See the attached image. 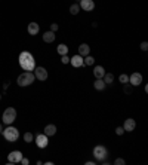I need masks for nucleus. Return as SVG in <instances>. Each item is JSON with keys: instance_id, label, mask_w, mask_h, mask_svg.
Returning <instances> with one entry per match:
<instances>
[{"instance_id": "obj_1", "label": "nucleus", "mask_w": 148, "mask_h": 165, "mask_svg": "<svg viewBox=\"0 0 148 165\" xmlns=\"http://www.w3.org/2000/svg\"><path fill=\"white\" fill-rule=\"evenodd\" d=\"M20 60V66L24 71H33L36 69V60H34L33 54H30L28 51H22L18 57Z\"/></svg>"}, {"instance_id": "obj_2", "label": "nucleus", "mask_w": 148, "mask_h": 165, "mask_svg": "<svg viewBox=\"0 0 148 165\" xmlns=\"http://www.w3.org/2000/svg\"><path fill=\"white\" fill-rule=\"evenodd\" d=\"M34 80H36V76H34L33 71H24V73H21V75L18 76L16 83L24 88V86H28V85L34 83Z\"/></svg>"}, {"instance_id": "obj_3", "label": "nucleus", "mask_w": 148, "mask_h": 165, "mask_svg": "<svg viewBox=\"0 0 148 165\" xmlns=\"http://www.w3.org/2000/svg\"><path fill=\"white\" fill-rule=\"evenodd\" d=\"M2 134L9 143H14V141H16L20 138V131L16 130L15 126H12V125H7V128L2 131Z\"/></svg>"}, {"instance_id": "obj_4", "label": "nucleus", "mask_w": 148, "mask_h": 165, "mask_svg": "<svg viewBox=\"0 0 148 165\" xmlns=\"http://www.w3.org/2000/svg\"><path fill=\"white\" fill-rule=\"evenodd\" d=\"M2 119L6 125H12L15 122V119H16V110L14 107H7L2 115Z\"/></svg>"}, {"instance_id": "obj_5", "label": "nucleus", "mask_w": 148, "mask_h": 165, "mask_svg": "<svg viewBox=\"0 0 148 165\" xmlns=\"http://www.w3.org/2000/svg\"><path fill=\"white\" fill-rule=\"evenodd\" d=\"M94 156L96 161H104V159L108 156V150L105 146L102 144H98L94 147Z\"/></svg>"}, {"instance_id": "obj_6", "label": "nucleus", "mask_w": 148, "mask_h": 165, "mask_svg": "<svg viewBox=\"0 0 148 165\" xmlns=\"http://www.w3.org/2000/svg\"><path fill=\"white\" fill-rule=\"evenodd\" d=\"M34 141H36V144H37L39 149H46L47 144H49V137L46 134H39V135L34 137Z\"/></svg>"}, {"instance_id": "obj_7", "label": "nucleus", "mask_w": 148, "mask_h": 165, "mask_svg": "<svg viewBox=\"0 0 148 165\" xmlns=\"http://www.w3.org/2000/svg\"><path fill=\"white\" fill-rule=\"evenodd\" d=\"M22 152L20 150H12L9 155H7V164H18L21 162V159H22Z\"/></svg>"}, {"instance_id": "obj_8", "label": "nucleus", "mask_w": 148, "mask_h": 165, "mask_svg": "<svg viewBox=\"0 0 148 165\" xmlns=\"http://www.w3.org/2000/svg\"><path fill=\"white\" fill-rule=\"evenodd\" d=\"M33 71H34V76H36V79H39V80H41V82L47 79V70L45 69V67H40V66L37 67V66H36V69H34Z\"/></svg>"}, {"instance_id": "obj_9", "label": "nucleus", "mask_w": 148, "mask_h": 165, "mask_svg": "<svg viewBox=\"0 0 148 165\" xmlns=\"http://www.w3.org/2000/svg\"><path fill=\"white\" fill-rule=\"evenodd\" d=\"M129 83L132 85V86H138V85H141L142 83V75L139 71H135L132 75L129 76Z\"/></svg>"}, {"instance_id": "obj_10", "label": "nucleus", "mask_w": 148, "mask_h": 165, "mask_svg": "<svg viewBox=\"0 0 148 165\" xmlns=\"http://www.w3.org/2000/svg\"><path fill=\"white\" fill-rule=\"evenodd\" d=\"M80 9L85 12H92L95 9V2L94 0H80Z\"/></svg>"}, {"instance_id": "obj_11", "label": "nucleus", "mask_w": 148, "mask_h": 165, "mask_svg": "<svg viewBox=\"0 0 148 165\" xmlns=\"http://www.w3.org/2000/svg\"><path fill=\"white\" fill-rule=\"evenodd\" d=\"M135 128H136V122H135V119L128 117V119L124 121V124H123V130H124V132H132Z\"/></svg>"}, {"instance_id": "obj_12", "label": "nucleus", "mask_w": 148, "mask_h": 165, "mask_svg": "<svg viewBox=\"0 0 148 165\" xmlns=\"http://www.w3.org/2000/svg\"><path fill=\"white\" fill-rule=\"evenodd\" d=\"M70 64L73 66V67H76V69H79V67H83L85 64H83V57L81 55H74V57H71L70 58Z\"/></svg>"}, {"instance_id": "obj_13", "label": "nucleus", "mask_w": 148, "mask_h": 165, "mask_svg": "<svg viewBox=\"0 0 148 165\" xmlns=\"http://www.w3.org/2000/svg\"><path fill=\"white\" fill-rule=\"evenodd\" d=\"M27 31L30 36H36L39 31H40V27H39V24L37 22H30L27 27Z\"/></svg>"}, {"instance_id": "obj_14", "label": "nucleus", "mask_w": 148, "mask_h": 165, "mask_svg": "<svg viewBox=\"0 0 148 165\" xmlns=\"http://www.w3.org/2000/svg\"><path fill=\"white\" fill-rule=\"evenodd\" d=\"M56 125H54V124H49V125H46L45 126V132L43 134H46L47 137H52V135H55L56 134Z\"/></svg>"}, {"instance_id": "obj_15", "label": "nucleus", "mask_w": 148, "mask_h": 165, "mask_svg": "<svg viewBox=\"0 0 148 165\" xmlns=\"http://www.w3.org/2000/svg\"><path fill=\"white\" fill-rule=\"evenodd\" d=\"M105 75V69L102 67V66H95L94 67V76L96 79H102Z\"/></svg>"}, {"instance_id": "obj_16", "label": "nucleus", "mask_w": 148, "mask_h": 165, "mask_svg": "<svg viewBox=\"0 0 148 165\" xmlns=\"http://www.w3.org/2000/svg\"><path fill=\"white\" fill-rule=\"evenodd\" d=\"M90 54V48H89L88 43H80V46H79V55L81 57H86V55Z\"/></svg>"}, {"instance_id": "obj_17", "label": "nucleus", "mask_w": 148, "mask_h": 165, "mask_svg": "<svg viewBox=\"0 0 148 165\" xmlns=\"http://www.w3.org/2000/svg\"><path fill=\"white\" fill-rule=\"evenodd\" d=\"M54 40H55V33L54 31L49 30V31H45V33H43V42H45V43H52Z\"/></svg>"}, {"instance_id": "obj_18", "label": "nucleus", "mask_w": 148, "mask_h": 165, "mask_svg": "<svg viewBox=\"0 0 148 165\" xmlns=\"http://www.w3.org/2000/svg\"><path fill=\"white\" fill-rule=\"evenodd\" d=\"M105 86H107V83L104 82L102 79H96L94 82V88L96 91H102V89H105Z\"/></svg>"}, {"instance_id": "obj_19", "label": "nucleus", "mask_w": 148, "mask_h": 165, "mask_svg": "<svg viewBox=\"0 0 148 165\" xmlns=\"http://www.w3.org/2000/svg\"><path fill=\"white\" fill-rule=\"evenodd\" d=\"M56 52L59 55H67L68 54V46L65 43H59L58 45V48H56Z\"/></svg>"}, {"instance_id": "obj_20", "label": "nucleus", "mask_w": 148, "mask_h": 165, "mask_svg": "<svg viewBox=\"0 0 148 165\" xmlns=\"http://www.w3.org/2000/svg\"><path fill=\"white\" fill-rule=\"evenodd\" d=\"M83 64H85V66H94V64H95V58L90 54L86 55V57H83Z\"/></svg>"}, {"instance_id": "obj_21", "label": "nucleus", "mask_w": 148, "mask_h": 165, "mask_svg": "<svg viewBox=\"0 0 148 165\" xmlns=\"http://www.w3.org/2000/svg\"><path fill=\"white\" fill-rule=\"evenodd\" d=\"M79 12H80V5H79V3H73V5L70 6V14L77 15Z\"/></svg>"}, {"instance_id": "obj_22", "label": "nucleus", "mask_w": 148, "mask_h": 165, "mask_svg": "<svg viewBox=\"0 0 148 165\" xmlns=\"http://www.w3.org/2000/svg\"><path fill=\"white\" fill-rule=\"evenodd\" d=\"M102 80L107 83V85H108V83H113V80H114V75H111V73H105L104 77H102Z\"/></svg>"}, {"instance_id": "obj_23", "label": "nucleus", "mask_w": 148, "mask_h": 165, "mask_svg": "<svg viewBox=\"0 0 148 165\" xmlns=\"http://www.w3.org/2000/svg\"><path fill=\"white\" fill-rule=\"evenodd\" d=\"M33 140H34V135L31 132H25L24 134V141L25 143H33Z\"/></svg>"}, {"instance_id": "obj_24", "label": "nucleus", "mask_w": 148, "mask_h": 165, "mask_svg": "<svg viewBox=\"0 0 148 165\" xmlns=\"http://www.w3.org/2000/svg\"><path fill=\"white\" fill-rule=\"evenodd\" d=\"M124 86H123V91H124V94H132V85L130 83H123Z\"/></svg>"}, {"instance_id": "obj_25", "label": "nucleus", "mask_w": 148, "mask_h": 165, "mask_svg": "<svg viewBox=\"0 0 148 165\" xmlns=\"http://www.w3.org/2000/svg\"><path fill=\"white\" fill-rule=\"evenodd\" d=\"M119 80H120V83H128L129 82V76L128 75H120L119 76Z\"/></svg>"}, {"instance_id": "obj_26", "label": "nucleus", "mask_w": 148, "mask_h": 165, "mask_svg": "<svg viewBox=\"0 0 148 165\" xmlns=\"http://www.w3.org/2000/svg\"><path fill=\"white\" fill-rule=\"evenodd\" d=\"M61 62H62V64H68V62H70L68 54H67V55H61Z\"/></svg>"}, {"instance_id": "obj_27", "label": "nucleus", "mask_w": 148, "mask_h": 165, "mask_svg": "<svg viewBox=\"0 0 148 165\" xmlns=\"http://www.w3.org/2000/svg\"><path fill=\"white\" fill-rule=\"evenodd\" d=\"M114 164H115V165H124V164H126V161H124L123 158H117V159L114 161Z\"/></svg>"}, {"instance_id": "obj_28", "label": "nucleus", "mask_w": 148, "mask_h": 165, "mask_svg": "<svg viewBox=\"0 0 148 165\" xmlns=\"http://www.w3.org/2000/svg\"><path fill=\"white\" fill-rule=\"evenodd\" d=\"M115 134H117V135H123V134H124L123 126H117V128H115Z\"/></svg>"}, {"instance_id": "obj_29", "label": "nucleus", "mask_w": 148, "mask_h": 165, "mask_svg": "<svg viewBox=\"0 0 148 165\" xmlns=\"http://www.w3.org/2000/svg\"><path fill=\"white\" fill-rule=\"evenodd\" d=\"M58 28H59V25H58L56 22H54V24H50V31H54V33H56V31H58Z\"/></svg>"}, {"instance_id": "obj_30", "label": "nucleus", "mask_w": 148, "mask_h": 165, "mask_svg": "<svg viewBox=\"0 0 148 165\" xmlns=\"http://www.w3.org/2000/svg\"><path fill=\"white\" fill-rule=\"evenodd\" d=\"M141 49H142V51H147V49H148V43H147V42H142V43H141Z\"/></svg>"}, {"instance_id": "obj_31", "label": "nucleus", "mask_w": 148, "mask_h": 165, "mask_svg": "<svg viewBox=\"0 0 148 165\" xmlns=\"http://www.w3.org/2000/svg\"><path fill=\"white\" fill-rule=\"evenodd\" d=\"M21 164H22V165H28V164H30V161H28L27 158H24V156H22V159H21Z\"/></svg>"}, {"instance_id": "obj_32", "label": "nucleus", "mask_w": 148, "mask_h": 165, "mask_svg": "<svg viewBox=\"0 0 148 165\" xmlns=\"http://www.w3.org/2000/svg\"><path fill=\"white\" fill-rule=\"evenodd\" d=\"M2 131H3V126H2V124H0V134H2Z\"/></svg>"}, {"instance_id": "obj_33", "label": "nucleus", "mask_w": 148, "mask_h": 165, "mask_svg": "<svg viewBox=\"0 0 148 165\" xmlns=\"http://www.w3.org/2000/svg\"><path fill=\"white\" fill-rule=\"evenodd\" d=\"M77 2H80V0H77Z\"/></svg>"}, {"instance_id": "obj_34", "label": "nucleus", "mask_w": 148, "mask_h": 165, "mask_svg": "<svg viewBox=\"0 0 148 165\" xmlns=\"http://www.w3.org/2000/svg\"><path fill=\"white\" fill-rule=\"evenodd\" d=\"M0 98H2V95H0Z\"/></svg>"}]
</instances>
